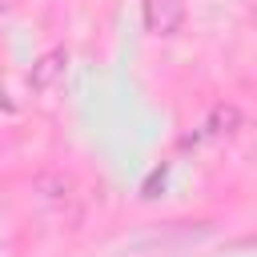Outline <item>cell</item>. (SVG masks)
<instances>
[{"instance_id": "obj_1", "label": "cell", "mask_w": 257, "mask_h": 257, "mask_svg": "<svg viewBox=\"0 0 257 257\" xmlns=\"http://www.w3.org/2000/svg\"><path fill=\"white\" fill-rule=\"evenodd\" d=\"M185 24V0H145V28L153 36H177Z\"/></svg>"}, {"instance_id": "obj_2", "label": "cell", "mask_w": 257, "mask_h": 257, "mask_svg": "<svg viewBox=\"0 0 257 257\" xmlns=\"http://www.w3.org/2000/svg\"><path fill=\"white\" fill-rule=\"evenodd\" d=\"M64 64H68V52H64L60 44H56V48H48V52L32 64V72H28V88H32V92H48V88L60 80Z\"/></svg>"}, {"instance_id": "obj_3", "label": "cell", "mask_w": 257, "mask_h": 257, "mask_svg": "<svg viewBox=\"0 0 257 257\" xmlns=\"http://www.w3.org/2000/svg\"><path fill=\"white\" fill-rule=\"evenodd\" d=\"M32 189H36L40 197H48V201H64V197L72 193V177H68V173H40V177L32 181Z\"/></svg>"}, {"instance_id": "obj_4", "label": "cell", "mask_w": 257, "mask_h": 257, "mask_svg": "<svg viewBox=\"0 0 257 257\" xmlns=\"http://www.w3.org/2000/svg\"><path fill=\"white\" fill-rule=\"evenodd\" d=\"M237 128H241V108H237V104H217V108L209 112V133L229 137V133H237Z\"/></svg>"}]
</instances>
